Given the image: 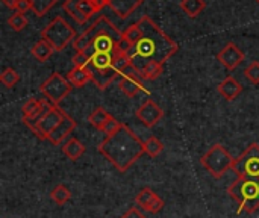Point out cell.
<instances>
[{"instance_id":"6da1fadb","label":"cell","mask_w":259,"mask_h":218,"mask_svg":"<svg viewBox=\"0 0 259 218\" xmlns=\"http://www.w3.org/2000/svg\"><path fill=\"white\" fill-rule=\"evenodd\" d=\"M137 23L143 30V36L127 53L132 64L140 71L149 62L164 65L178 52V44L149 15H143Z\"/></svg>"},{"instance_id":"7a4b0ae2","label":"cell","mask_w":259,"mask_h":218,"mask_svg":"<svg viewBox=\"0 0 259 218\" xmlns=\"http://www.w3.org/2000/svg\"><path fill=\"white\" fill-rule=\"evenodd\" d=\"M97 150L118 173H126L146 153L144 143L126 124L115 134L105 137Z\"/></svg>"},{"instance_id":"3957f363","label":"cell","mask_w":259,"mask_h":218,"mask_svg":"<svg viewBox=\"0 0 259 218\" xmlns=\"http://www.w3.org/2000/svg\"><path fill=\"white\" fill-rule=\"evenodd\" d=\"M131 58L115 49L114 52H93L90 55V62L87 65L91 82L99 90H106L117 77H120L121 71L131 64Z\"/></svg>"},{"instance_id":"277c9868","label":"cell","mask_w":259,"mask_h":218,"mask_svg":"<svg viewBox=\"0 0 259 218\" xmlns=\"http://www.w3.org/2000/svg\"><path fill=\"white\" fill-rule=\"evenodd\" d=\"M228 193L238 203V214H252L259 209V179L238 178L228 188Z\"/></svg>"},{"instance_id":"5b68a950","label":"cell","mask_w":259,"mask_h":218,"mask_svg":"<svg viewBox=\"0 0 259 218\" xmlns=\"http://www.w3.org/2000/svg\"><path fill=\"white\" fill-rule=\"evenodd\" d=\"M76 30L62 17H55L41 30V39L47 41L55 52L64 50L71 41L76 39Z\"/></svg>"},{"instance_id":"8992f818","label":"cell","mask_w":259,"mask_h":218,"mask_svg":"<svg viewBox=\"0 0 259 218\" xmlns=\"http://www.w3.org/2000/svg\"><path fill=\"white\" fill-rule=\"evenodd\" d=\"M234 161L235 159L222 144H214L200 159L203 168L215 179L223 178L229 170H232Z\"/></svg>"},{"instance_id":"52a82bcc","label":"cell","mask_w":259,"mask_h":218,"mask_svg":"<svg viewBox=\"0 0 259 218\" xmlns=\"http://www.w3.org/2000/svg\"><path fill=\"white\" fill-rule=\"evenodd\" d=\"M232 170L238 178L246 179H259V144H250L246 152H243L235 161Z\"/></svg>"},{"instance_id":"ba28073f","label":"cell","mask_w":259,"mask_h":218,"mask_svg":"<svg viewBox=\"0 0 259 218\" xmlns=\"http://www.w3.org/2000/svg\"><path fill=\"white\" fill-rule=\"evenodd\" d=\"M73 85L67 80V77L59 73H53L49 79H46L41 85V93L44 99H47L52 105L58 106L71 91Z\"/></svg>"},{"instance_id":"9c48e42d","label":"cell","mask_w":259,"mask_h":218,"mask_svg":"<svg viewBox=\"0 0 259 218\" xmlns=\"http://www.w3.org/2000/svg\"><path fill=\"white\" fill-rule=\"evenodd\" d=\"M118 88L127 97H135L140 93H147L144 86V77L132 62L121 71L118 79Z\"/></svg>"},{"instance_id":"30bf717a","label":"cell","mask_w":259,"mask_h":218,"mask_svg":"<svg viewBox=\"0 0 259 218\" xmlns=\"http://www.w3.org/2000/svg\"><path fill=\"white\" fill-rule=\"evenodd\" d=\"M67 114L59 108V106H55L52 105L49 108V111L35 123L32 124H27V127L39 138V140H47V137L52 134V130L64 120Z\"/></svg>"},{"instance_id":"8fae6325","label":"cell","mask_w":259,"mask_h":218,"mask_svg":"<svg viewBox=\"0 0 259 218\" xmlns=\"http://www.w3.org/2000/svg\"><path fill=\"white\" fill-rule=\"evenodd\" d=\"M138 121L146 127L156 126L164 118V109L152 99H147L135 112Z\"/></svg>"},{"instance_id":"7c38bea8","label":"cell","mask_w":259,"mask_h":218,"mask_svg":"<svg viewBox=\"0 0 259 218\" xmlns=\"http://www.w3.org/2000/svg\"><path fill=\"white\" fill-rule=\"evenodd\" d=\"M52 106V103L47 100V99H36V97H32L29 99L23 108H21V114H23V123L27 126V124H32L35 121H38L47 111L49 108Z\"/></svg>"},{"instance_id":"4fadbf2b","label":"cell","mask_w":259,"mask_h":218,"mask_svg":"<svg viewBox=\"0 0 259 218\" xmlns=\"http://www.w3.org/2000/svg\"><path fill=\"white\" fill-rule=\"evenodd\" d=\"M135 203L144 209L146 212H150V214H158L164 209V200L162 197H159L153 190L150 188H143L137 197H135Z\"/></svg>"},{"instance_id":"5bb4252c","label":"cell","mask_w":259,"mask_h":218,"mask_svg":"<svg viewBox=\"0 0 259 218\" xmlns=\"http://www.w3.org/2000/svg\"><path fill=\"white\" fill-rule=\"evenodd\" d=\"M246 55L244 52L234 42L226 44L217 55V59L222 62L223 67H226L228 70H235L243 61H244Z\"/></svg>"},{"instance_id":"9a60e30c","label":"cell","mask_w":259,"mask_h":218,"mask_svg":"<svg viewBox=\"0 0 259 218\" xmlns=\"http://www.w3.org/2000/svg\"><path fill=\"white\" fill-rule=\"evenodd\" d=\"M76 126H77V123H76L71 117L65 115L64 120H62V121L52 130V134L47 137V141H49L50 144H53V146H59L62 141H65V140L70 138V134L76 129Z\"/></svg>"},{"instance_id":"2e32d148","label":"cell","mask_w":259,"mask_h":218,"mask_svg":"<svg viewBox=\"0 0 259 218\" xmlns=\"http://www.w3.org/2000/svg\"><path fill=\"white\" fill-rule=\"evenodd\" d=\"M217 91L219 94L226 99V100H235L241 93H243V85L232 76H228L226 79H223L219 86H217Z\"/></svg>"},{"instance_id":"e0dca14e","label":"cell","mask_w":259,"mask_h":218,"mask_svg":"<svg viewBox=\"0 0 259 218\" xmlns=\"http://www.w3.org/2000/svg\"><path fill=\"white\" fill-rule=\"evenodd\" d=\"M143 3V0H109V8L112 9V12H115L120 18H127L140 5Z\"/></svg>"},{"instance_id":"ac0fdd59","label":"cell","mask_w":259,"mask_h":218,"mask_svg":"<svg viewBox=\"0 0 259 218\" xmlns=\"http://www.w3.org/2000/svg\"><path fill=\"white\" fill-rule=\"evenodd\" d=\"M62 152H64V155L70 161H77V159H80L83 156V153L87 152V149H85V146L76 137H70L62 144Z\"/></svg>"},{"instance_id":"d6986e66","label":"cell","mask_w":259,"mask_h":218,"mask_svg":"<svg viewBox=\"0 0 259 218\" xmlns=\"http://www.w3.org/2000/svg\"><path fill=\"white\" fill-rule=\"evenodd\" d=\"M67 80L76 86V88H80L83 85H87L88 82H91V74L88 71V68H77V67H73L68 73H67Z\"/></svg>"},{"instance_id":"ffe728a7","label":"cell","mask_w":259,"mask_h":218,"mask_svg":"<svg viewBox=\"0 0 259 218\" xmlns=\"http://www.w3.org/2000/svg\"><path fill=\"white\" fill-rule=\"evenodd\" d=\"M30 52H32V55H33V58H35L36 61L46 62V61L52 56V53H53L55 50H53V47H52L47 41L39 39L38 42H35V44L32 46Z\"/></svg>"},{"instance_id":"44dd1931","label":"cell","mask_w":259,"mask_h":218,"mask_svg":"<svg viewBox=\"0 0 259 218\" xmlns=\"http://www.w3.org/2000/svg\"><path fill=\"white\" fill-rule=\"evenodd\" d=\"M111 117H112V115H111L109 112H106V109H105V108L99 106V108H96V109L90 114L88 121H90V124H91L94 129L102 130V129H103V126L106 124V121H108Z\"/></svg>"},{"instance_id":"7402d4cb","label":"cell","mask_w":259,"mask_h":218,"mask_svg":"<svg viewBox=\"0 0 259 218\" xmlns=\"http://www.w3.org/2000/svg\"><path fill=\"white\" fill-rule=\"evenodd\" d=\"M179 6L188 17L194 18L205 9L206 3H205V0H181Z\"/></svg>"},{"instance_id":"603a6c76","label":"cell","mask_w":259,"mask_h":218,"mask_svg":"<svg viewBox=\"0 0 259 218\" xmlns=\"http://www.w3.org/2000/svg\"><path fill=\"white\" fill-rule=\"evenodd\" d=\"M50 199H52L56 205L62 206V205H65V203L71 199V193H70V190H68L65 185L59 184V185H56V187L50 191Z\"/></svg>"},{"instance_id":"cb8c5ba5","label":"cell","mask_w":259,"mask_h":218,"mask_svg":"<svg viewBox=\"0 0 259 218\" xmlns=\"http://www.w3.org/2000/svg\"><path fill=\"white\" fill-rule=\"evenodd\" d=\"M144 152L147 156L150 158H158L162 152H164V144L161 140H158L156 137H150L146 143H144Z\"/></svg>"},{"instance_id":"d4e9b609","label":"cell","mask_w":259,"mask_h":218,"mask_svg":"<svg viewBox=\"0 0 259 218\" xmlns=\"http://www.w3.org/2000/svg\"><path fill=\"white\" fill-rule=\"evenodd\" d=\"M162 71H164V65L162 64H159V62H149V64H146L143 67L141 74H143L144 80L146 79L147 80H155V79H158L162 74Z\"/></svg>"},{"instance_id":"484cf974","label":"cell","mask_w":259,"mask_h":218,"mask_svg":"<svg viewBox=\"0 0 259 218\" xmlns=\"http://www.w3.org/2000/svg\"><path fill=\"white\" fill-rule=\"evenodd\" d=\"M79 3H80V0H65L64 2V11L73 18V20H76L79 24H83L87 20L82 17V14H80V11H79Z\"/></svg>"},{"instance_id":"4316f807","label":"cell","mask_w":259,"mask_h":218,"mask_svg":"<svg viewBox=\"0 0 259 218\" xmlns=\"http://www.w3.org/2000/svg\"><path fill=\"white\" fill-rule=\"evenodd\" d=\"M32 11L36 17H44L56 3L58 0H30Z\"/></svg>"},{"instance_id":"83f0119b","label":"cell","mask_w":259,"mask_h":218,"mask_svg":"<svg viewBox=\"0 0 259 218\" xmlns=\"http://www.w3.org/2000/svg\"><path fill=\"white\" fill-rule=\"evenodd\" d=\"M18 80H20L18 73H17L14 68H11V67L5 68V70L2 71V74H0V82H2L6 88H14V86L18 83Z\"/></svg>"},{"instance_id":"f1b7e54d","label":"cell","mask_w":259,"mask_h":218,"mask_svg":"<svg viewBox=\"0 0 259 218\" xmlns=\"http://www.w3.org/2000/svg\"><path fill=\"white\" fill-rule=\"evenodd\" d=\"M8 24H9V27H11L12 30L20 32V30H23V29L27 26V18H26L24 14L15 11V12L8 18Z\"/></svg>"},{"instance_id":"f546056e","label":"cell","mask_w":259,"mask_h":218,"mask_svg":"<svg viewBox=\"0 0 259 218\" xmlns=\"http://www.w3.org/2000/svg\"><path fill=\"white\" fill-rule=\"evenodd\" d=\"M141 36H143V30H141V27H140L138 23L129 26V27L123 32V38H126L132 46H137V42L141 39Z\"/></svg>"},{"instance_id":"4dcf8cb0","label":"cell","mask_w":259,"mask_h":218,"mask_svg":"<svg viewBox=\"0 0 259 218\" xmlns=\"http://www.w3.org/2000/svg\"><path fill=\"white\" fill-rule=\"evenodd\" d=\"M244 76L255 85L259 83V61H253L247 65V68L244 70Z\"/></svg>"},{"instance_id":"1f68e13d","label":"cell","mask_w":259,"mask_h":218,"mask_svg":"<svg viewBox=\"0 0 259 218\" xmlns=\"http://www.w3.org/2000/svg\"><path fill=\"white\" fill-rule=\"evenodd\" d=\"M71 62L77 68H85L90 62V55L85 52H76V55L71 58Z\"/></svg>"},{"instance_id":"d6a6232c","label":"cell","mask_w":259,"mask_h":218,"mask_svg":"<svg viewBox=\"0 0 259 218\" xmlns=\"http://www.w3.org/2000/svg\"><path fill=\"white\" fill-rule=\"evenodd\" d=\"M123 126V123H120L118 120H115L114 117H111L108 121H106V124L103 126V129H102V132L108 137V135H112V134H115L120 127Z\"/></svg>"},{"instance_id":"836d02e7","label":"cell","mask_w":259,"mask_h":218,"mask_svg":"<svg viewBox=\"0 0 259 218\" xmlns=\"http://www.w3.org/2000/svg\"><path fill=\"white\" fill-rule=\"evenodd\" d=\"M30 9H32L30 0H18V2H17V6H15V11H17V12L26 14V12L30 11Z\"/></svg>"},{"instance_id":"e575fe53","label":"cell","mask_w":259,"mask_h":218,"mask_svg":"<svg viewBox=\"0 0 259 218\" xmlns=\"http://www.w3.org/2000/svg\"><path fill=\"white\" fill-rule=\"evenodd\" d=\"M120 218H146V215L144 214H141L135 206H132L131 209H127L123 215Z\"/></svg>"},{"instance_id":"d590c367","label":"cell","mask_w":259,"mask_h":218,"mask_svg":"<svg viewBox=\"0 0 259 218\" xmlns=\"http://www.w3.org/2000/svg\"><path fill=\"white\" fill-rule=\"evenodd\" d=\"M17 2H18V0H2V3H3L5 6L11 8V9H15V6H17Z\"/></svg>"},{"instance_id":"8d00e7d4","label":"cell","mask_w":259,"mask_h":218,"mask_svg":"<svg viewBox=\"0 0 259 218\" xmlns=\"http://www.w3.org/2000/svg\"><path fill=\"white\" fill-rule=\"evenodd\" d=\"M256 2H258V3H259V0H256Z\"/></svg>"}]
</instances>
